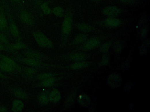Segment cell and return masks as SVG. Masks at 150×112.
<instances>
[{
	"instance_id": "18",
	"label": "cell",
	"mask_w": 150,
	"mask_h": 112,
	"mask_svg": "<svg viewBox=\"0 0 150 112\" xmlns=\"http://www.w3.org/2000/svg\"><path fill=\"white\" fill-rule=\"evenodd\" d=\"M40 102L42 104H46L49 101V98L48 95L45 93H42L39 97Z\"/></svg>"
},
{
	"instance_id": "26",
	"label": "cell",
	"mask_w": 150,
	"mask_h": 112,
	"mask_svg": "<svg viewBox=\"0 0 150 112\" xmlns=\"http://www.w3.org/2000/svg\"><path fill=\"white\" fill-rule=\"evenodd\" d=\"M110 45H111V44L110 43H105L104 45H102L100 47L101 51L102 52H106L109 49Z\"/></svg>"
},
{
	"instance_id": "23",
	"label": "cell",
	"mask_w": 150,
	"mask_h": 112,
	"mask_svg": "<svg viewBox=\"0 0 150 112\" xmlns=\"http://www.w3.org/2000/svg\"><path fill=\"white\" fill-rule=\"evenodd\" d=\"M48 3L47 2L43 3L41 6V8L43 10V12L44 14L45 15H48L50 14L51 12L50 9L48 7Z\"/></svg>"
},
{
	"instance_id": "31",
	"label": "cell",
	"mask_w": 150,
	"mask_h": 112,
	"mask_svg": "<svg viewBox=\"0 0 150 112\" xmlns=\"http://www.w3.org/2000/svg\"><path fill=\"white\" fill-rule=\"evenodd\" d=\"M108 61H107V58H105L104 59L102 60V64H107Z\"/></svg>"
},
{
	"instance_id": "7",
	"label": "cell",
	"mask_w": 150,
	"mask_h": 112,
	"mask_svg": "<svg viewBox=\"0 0 150 112\" xmlns=\"http://www.w3.org/2000/svg\"><path fill=\"white\" fill-rule=\"evenodd\" d=\"M100 42L97 39H92L85 44L84 47L86 50L95 48L100 44Z\"/></svg>"
},
{
	"instance_id": "12",
	"label": "cell",
	"mask_w": 150,
	"mask_h": 112,
	"mask_svg": "<svg viewBox=\"0 0 150 112\" xmlns=\"http://www.w3.org/2000/svg\"><path fill=\"white\" fill-rule=\"evenodd\" d=\"M7 20L5 16L2 14H0V30H5L7 27Z\"/></svg>"
},
{
	"instance_id": "5",
	"label": "cell",
	"mask_w": 150,
	"mask_h": 112,
	"mask_svg": "<svg viewBox=\"0 0 150 112\" xmlns=\"http://www.w3.org/2000/svg\"><path fill=\"white\" fill-rule=\"evenodd\" d=\"M20 17L22 21L28 25L33 24V20L30 14L26 11H23L20 14Z\"/></svg>"
},
{
	"instance_id": "34",
	"label": "cell",
	"mask_w": 150,
	"mask_h": 112,
	"mask_svg": "<svg viewBox=\"0 0 150 112\" xmlns=\"http://www.w3.org/2000/svg\"><path fill=\"white\" fill-rule=\"evenodd\" d=\"M4 48L1 44H0V50H4Z\"/></svg>"
},
{
	"instance_id": "8",
	"label": "cell",
	"mask_w": 150,
	"mask_h": 112,
	"mask_svg": "<svg viewBox=\"0 0 150 112\" xmlns=\"http://www.w3.org/2000/svg\"><path fill=\"white\" fill-rule=\"evenodd\" d=\"M107 24L112 27H118L120 25V21L118 19L113 18H108L106 21Z\"/></svg>"
},
{
	"instance_id": "2",
	"label": "cell",
	"mask_w": 150,
	"mask_h": 112,
	"mask_svg": "<svg viewBox=\"0 0 150 112\" xmlns=\"http://www.w3.org/2000/svg\"><path fill=\"white\" fill-rule=\"evenodd\" d=\"M121 79L119 75L117 74H113L108 79V83L112 88H117L121 85Z\"/></svg>"
},
{
	"instance_id": "15",
	"label": "cell",
	"mask_w": 150,
	"mask_h": 112,
	"mask_svg": "<svg viewBox=\"0 0 150 112\" xmlns=\"http://www.w3.org/2000/svg\"><path fill=\"white\" fill-rule=\"evenodd\" d=\"M53 13L54 15L57 16L58 17H61L64 15V11L61 7H55L53 9Z\"/></svg>"
},
{
	"instance_id": "33",
	"label": "cell",
	"mask_w": 150,
	"mask_h": 112,
	"mask_svg": "<svg viewBox=\"0 0 150 112\" xmlns=\"http://www.w3.org/2000/svg\"><path fill=\"white\" fill-rule=\"evenodd\" d=\"M28 72L29 73H33L34 72V70L32 69H29L28 70Z\"/></svg>"
},
{
	"instance_id": "9",
	"label": "cell",
	"mask_w": 150,
	"mask_h": 112,
	"mask_svg": "<svg viewBox=\"0 0 150 112\" xmlns=\"http://www.w3.org/2000/svg\"><path fill=\"white\" fill-rule=\"evenodd\" d=\"M23 108V104L21 101L19 100L14 101L13 103L12 110L14 111H20Z\"/></svg>"
},
{
	"instance_id": "4",
	"label": "cell",
	"mask_w": 150,
	"mask_h": 112,
	"mask_svg": "<svg viewBox=\"0 0 150 112\" xmlns=\"http://www.w3.org/2000/svg\"><path fill=\"white\" fill-rule=\"evenodd\" d=\"M71 17L70 15L67 16L62 24V31L66 34H68L71 32Z\"/></svg>"
},
{
	"instance_id": "22",
	"label": "cell",
	"mask_w": 150,
	"mask_h": 112,
	"mask_svg": "<svg viewBox=\"0 0 150 112\" xmlns=\"http://www.w3.org/2000/svg\"><path fill=\"white\" fill-rule=\"evenodd\" d=\"M87 38V37L85 35H79L76 37L75 40V42L76 44L82 43L86 40Z\"/></svg>"
},
{
	"instance_id": "28",
	"label": "cell",
	"mask_w": 150,
	"mask_h": 112,
	"mask_svg": "<svg viewBox=\"0 0 150 112\" xmlns=\"http://www.w3.org/2000/svg\"><path fill=\"white\" fill-rule=\"evenodd\" d=\"M27 53V55L29 56L30 57H33L35 58H38L40 57L39 54L36 53H34L32 52H29Z\"/></svg>"
},
{
	"instance_id": "27",
	"label": "cell",
	"mask_w": 150,
	"mask_h": 112,
	"mask_svg": "<svg viewBox=\"0 0 150 112\" xmlns=\"http://www.w3.org/2000/svg\"><path fill=\"white\" fill-rule=\"evenodd\" d=\"M52 76V75L50 74H42L39 77V78L40 79H46L49 78Z\"/></svg>"
},
{
	"instance_id": "29",
	"label": "cell",
	"mask_w": 150,
	"mask_h": 112,
	"mask_svg": "<svg viewBox=\"0 0 150 112\" xmlns=\"http://www.w3.org/2000/svg\"><path fill=\"white\" fill-rule=\"evenodd\" d=\"M0 42L4 43H7V40L6 37L1 34H0Z\"/></svg>"
},
{
	"instance_id": "14",
	"label": "cell",
	"mask_w": 150,
	"mask_h": 112,
	"mask_svg": "<svg viewBox=\"0 0 150 112\" xmlns=\"http://www.w3.org/2000/svg\"><path fill=\"white\" fill-rule=\"evenodd\" d=\"M85 58V56L83 54H75L72 55L70 57V59L72 60H76V61H79V60H81L84 59Z\"/></svg>"
},
{
	"instance_id": "25",
	"label": "cell",
	"mask_w": 150,
	"mask_h": 112,
	"mask_svg": "<svg viewBox=\"0 0 150 112\" xmlns=\"http://www.w3.org/2000/svg\"><path fill=\"white\" fill-rule=\"evenodd\" d=\"M26 47V46L21 43H18L11 46L12 48L15 49H20Z\"/></svg>"
},
{
	"instance_id": "32",
	"label": "cell",
	"mask_w": 150,
	"mask_h": 112,
	"mask_svg": "<svg viewBox=\"0 0 150 112\" xmlns=\"http://www.w3.org/2000/svg\"><path fill=\"white\" fill-rule=\"evenodd\" d=\"M5 111L6 109L5 108L0 107V112H5Z\"/></svg>"
},
{
	"instance_id": "21",
	"label": "cell",
	"mask_w": 150,
	"mask_h": 112,
	"mask_svg": "<svg viewBox=\"0 0 150 112\" xmlns=\"http://www.w3.org/2000/svg\"><path fill=\"white\" fill-rule=\"evenodd\" d=\"M0 67L3 70L6 71H11L13 69L12 66L7 64L5 62L1 63V64H0Z\"/></svg>"
},
{
	"instance_id": "36",
	"label": "cell",
	"mask_w": 150,
	"mask_h": 112,
	"mask_svg": "<svg viewBox=\"0 0 150 112\" xmlns=\"http://www.w3.org/2000/svg\"><path fill=\"white\" fill-rule=\"evenodd\" d=\"M36 2H37V3H40V2L42 1V0H36Z\"/></svg>"
},
{
	"instance_id": "11",
	"label": "cell",
	"mask_w": 150,
	"mask_h": 112,
	"mask_svg": "<svg viewBox=\"0 0 150 112\" xmlns=\"http://www.w3.org/2000/svg\"><path fill=\"white\" fill-rule=\"evenodd\" d=\"M89 65V63L87 62H80L74 64L71 66V68L74 69H79L86 68Z\"/></svg>"
},
{
	"instance_id": "3",
	"label": "cell",
	"mask_w": 150,
	"mask_h": 112,
	"mask_svg": "<svg viewBox=\"0 0 150 112\" xmlns=\"http://www.w3.org/2000/svg\"><path fill=\"white\" fill-rule=\"evenodd\" d=\"M104 13L109 17H115L119 14L120 10L115 7H108L104 9Z\"/></svg>"
},
{
	"instance_id": "10",
	"label": "cell",
	"mask_w": 150,
	"mask_h": 112,
	"mask_svg": "<svg viewBox=\"0 0 150 112\" xmlns=\"http://www.w3.org/2000/svg\"><path fill=\"white\" fill-rule=\"evenodd\" d=\"M78 101L79 102L80 104L85 107H87L90 105V99L86 95H83L81 96L79 98Z\"/></svg>"
},
{
	"instance_id": "35",
	"label": "cell",
	"mask_w": 150,
	"mask_h": 112,
	"mask_svg": "<svg viewBox=\"0 0 150 112\" xmlns=\"http://www.w3.org/2000/svg\"><path fill=\"white\" fill-rule=\"evenodd\" d=\"M11 1H14V2H19L20 0H11Z\"/></svg>"
},
{
	"instance_id": "17",
	"label": "cell",
	"mask_w": 150,
	"mask_h": 112,
	"mask_svg": "<svg viewBox=\"0 0 150 112\" xmlns=\"http://www.w3.org/2000/svg\"><path fill=\"white\" fill-rule=\"evenodd\" d=\"M22 61L25 64H27L28 65H31V66H37L39 64V62L38 61L33 59H25L22 60Z\"/></svg>"
},
{
	"instance_id": "37",
	"label": "cell",
	"mask_w": 150,
	"mask_h": 112,
	"mask_svg": "<svg viewBox=\"0 0 150 112\" xmlns=\"http://www.w3.org/2000/svg\"><path fill=\"white\" fill-rule=\"evenodd\" d=\"M1 74L0 73V77H1Z\"/></svg>"
},
{
	"instance_id": "16",
	"label": "cell",
	"mask_w": 150,
	"mask_h": 112,
	"mask_svg": "<svg viewBox=\"0 0 150 112\" xmlns=\"http://www.w3.org/2000/svg\"><path fill=\"white\" fill-rule=\"evenodd\" d=\"M10 30L12 34L15 37H17L19 35V30L18 28L14 23H12L10 25Z\"/></svg>"
},
{
	"instance_id": "30",
	"label": "cell",
	"mask_w": 150,
	"mask_h": 112,
	"mask_svg": "<svg viewBox=\"0 0 150 112\" xmlns=\"http://www.w3.org/2000/svg\"><path fill=\"white\" fill-rule=\"evenodd\" d=\"M123 2L126 3H132L134 0H121Z\"/></svg>"
},
{
	"instance_id": "19",
	"label": "cell",
	"mask_w": 150,
	"mask_h": 112,
	"mask_svg": "<svg viewBox=\"0 0 150 112\" xmlns=\"http://www.w3.org/2000/svg\"><path fill=\"white\" fill-rule=\"evenodd\" d=\"M54 82H55V80L53 78H49L46 79L45 81H43L41 84L43 86L49 87L53 85Z\"/></svg>"
},
{
	"instance_id": "1",
	"label": "cell",
	"mask_w": 150,
	"mask_h": 112,
	"mask_svg": "<svg viewBox=\"0 0 150 112\" xmlns=\"http://www.w3.org/2000/svg\"><path fill=\"white\" fill-rule=\"evenodd\" d=\"M34 36L38 44L44 47L50 48L53 46L51 41L40 32H37L34 34Z\"/></svg>"
},
{
	"instance_id": "20",
	"label": "cell",
	"mask_w": 150,
	"mask_h": 112,
	"mask_svg": "<svg viewBox=\"0 0 150 112\" xmlns=\"http://www.w3.org/2000/svg\"><path fill=\"white\" fill-rule=\"evenodd\" d=\"M15 95L17 97L23 99H25L27 98V95L26 94L20 89H17V90L15 92Z\"/></svg>"
},
{
	"instance_id": "24",
	"label": "cell",
	"mask_w": 150,
	"mask_h": 112,
	"mask_svg": "<svg viewBox=\"0 0 150 112\" xmlns=\"http://www.w3.org/2000/svg\"><path fill=\"white\" fill-rule=\"evenodd\" d=\"M3 60H4V62H5L7 64H9V65H10L12 68H13V67H16V63H15L13 60L10 58L4 57V58H3Z\"/></svg>"
},
{
	"instance_id": "13",
	"label": "cell",
	"mask_w": 150,
	"mask_h": 112,
	"mask_svg": "<svg viewBox=\"0 0 150 112\" xmlns=\"http://www.w3.org/2000/svg\"><path fill=\"white\" fill-rule=\"evenodd\" d=\"M77 27L80 30L85 32H89L91 31L92 30V28L91 26H90L89 25L85 24H81L78 25Z\"/></svg>"
},
{
	"instance_id": "6",
	"label": "cell",
	"mask_w": 150,
	"mask_h": 112,
	"mask_svg": "<svg viewBox=\"0 0 150 112\" xmlns=\"http://www.w3.org/2000/svg\"><path fill=\"white\" fill-rule=\"evenodd\" d=\"M61 99V94L58 90L56 89L53 90L50 94L49 99L51 102L56 103Z\"/></svg>"
}]
</instances>
